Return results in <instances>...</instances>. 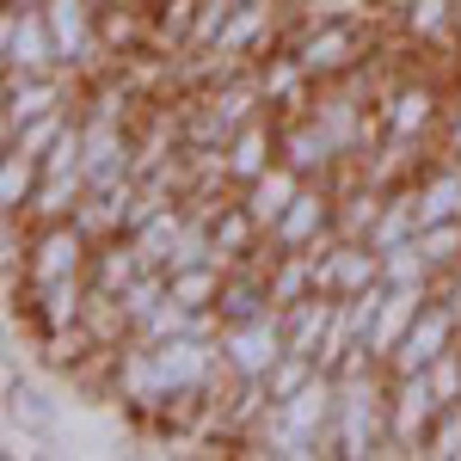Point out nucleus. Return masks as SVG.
Returning <instances> with one entry per match:
<instances>
[{"mask_svg":"<svg viewBox=\"0 0 461 461\" xmlns=\"http://www.w3.org/2000/svg\"><path fill=\"white\" fill-rule=\"evenodd\" d=\"M443 419V400L425 369H388V437L393 456H425L430 430Z\"/></svg>","mask_w":461,"mask_h":461,"instance_id":"f257e3e1","label":"nucleus"},{"mask_svg":"<svg viewBox=\"0 0 461 461\" xmlns=\"http://www.w3.org/2000/svg\"><path fill=\"white\" fill-rule=\"evenodd\" d=\"M215 345H221V363H228V375L265 382V375L277 369V357L289 351V339H284V308H271V314H252V320H228Z\"/></svg>","mask_w":461,"mask_h":461,"instance_id":"f03ea898","label":"nucleus"},{"mask_svg":"<svg viewBox=\"0 0 461 461\" xmlns=\"http://www.w3.org/2000/svg\"><path fill=\"white\" fill-rule=\"evenodd\" d=\"M0 68L6 74L62 68V50H56V32L43 19V6H6L0 13Z\"/></svg>","mask_w":461,"mask_h":461,"instance_id":"7ed1b4c3","label":"nucleus"},{"mask_svg":"<svg viewBox=\"0 0 461 461\" xmlns=\"http://www.w3.org/2000/svg\"><path fill=\"white\" fill-rule=\"evenodd\" d=\"M80 105V80L68 68H50V74H6V105H0V136L25 130L32 117L43 111H62Z\"/></svg>","mask_w":461,"mask_h":461,"instance_id":"20e7f679","label":"nucleus"},{"mask_svg":"<svg viewBox=\"0 0 461 461\" xmlns=\"http://www.w3.org/2000/svg\"><path fill=\"white\" fill-rule=\"evenodd\" d=\"M332 185L326 178H308L302 191H295V203L284 210V221L265 234V247L271 252H308V247H320L326 234H332Z\"/></svg>","mask_w":461,"mask_h":461,"instance_id":"39448f33","label":"nucleus"},{"mask_svg":"<svg viewBox=\"0 0 461 461\" xmlns=\"http://www.w3.org/2000/svg\"><path fill=\"white\" fill-rule=\"evenodd\" d=\"M461 345V308L449 302V295H430L425 314H419V326L406 332V345L393 351L388 369H430L443 351H456Z\"/></svg>","mask_w":461,"mask_h":461,"instance_id":"423d86ee","label":"nucleus"},{"mask_svg":"<svg viewBox=\"0 0 461 461\" xmlns=\"http://www.w3.org/2000/svg\"><path fill=\"white\" fill-rule=\"evenodd\" d=\"M430 295H437V289H382V302H375V314H369V357H375V363H393V351H400L406 332L419 326Z\"/></svg>","mask_w":461,"mask_h":461,"instance_id":"0eeeda50","label":"nucleus"},{"mask_svg":"<svg viewBox=\"0 0 461 461\" xmlns=\"http://www.w3.org/2000/svg\"><path fill=\"white\" fill-rule=\"evenodd\" d=\"M277 160V111H258L247 130L234 136V142L221 148V167H228V185L240 191V185H252V178L265 173Z\"/></svg>","mask_w":461,"mask_h":461,"instance_id":"6e6552de","label":"nucleus"},{"mask_svg":"<svg viewBox=\"0 0 461 461\" xmlns=\"http://www.w3.org/2000/svg\"><path fill=\"white\" fill-rule=\"evenodd\" d=\"M302 185H308V178L295 173L289 160H271V167H265V173L252 178V185H240V203H247V210H252V221H258V228L271 234V228L284 221V210L295 203V191H302Z\"/></svg>","mask_w":461,"mask_h":461,"instance_id":"1a4fd4ad","label":"nucleus"},{"mask_svg":"<svg viewBox=\"0 0 461 461\" xmlns=\"http://www.w3.org/2000/svg\"><path fill=\"white\" fill-rule=\"evenodd\" d=\"M86 197V167L80 160H43V178H37V197L32 210H25V221H62V215H74V203Z\"/></svg>","mask_w":461,"mask_h":461,"instance_id":"9d476101","label":"nucleus"},{"mask_svg":"<svg viewBox=\"0 0 461 461\" xmlns=\"http://www.w3.org/2000/svg\"><path fill=\"white\" fill-rule=\"evenodd\" d=\"M142 271H148V258L136 252V240H130V234H111V240L93 247V271H86V284L99 289V295H123Z\"/></svg>","mask_w":461,"mask_h":461,"instance_id":"9b49d317","label":"nucleus"},{"mask_svg":"<svg viewBox=\"0 0 461 461\" xmlns=\"http://www.w3.org/2000/svg\"><path fill=\"white\" fill-rule=\"evenodd\" d=\"M185 221H191V210H185V203H167V210H154L142 228L130 234L136 252H142L154 271H167V265H173V247H178V234H185Z\"/></svg>","mask_w":461,"mask_h":461,"instance_id":"f8f14e48","label":"nucleus"},{"mask_svg":"<svg viewBox=\"0 0 461 461\" xmlns=\"http://www.w3.org/2000/svg\"><path fill=\"white\" fill-rule=\"evenodd\" d=\"M37 178H43V160L19 154V148H6V154H0V215H25V210H32Z\"/></svg>","mask_w":461,"mask_h":461,"instance_id":"ddd939ff","label":"nucleus"},{"mask_svg":"<svg viewBox=\"0 0 461 461\" xmlns=\"http://www.w3.org/2000/svg\"><path fill=\"white\" fill-rule=\"evenodd\" d=\"M80 117V105H62V111H43V117H32L25 130H13V136H0L6 148H19V154H32V160H43L50 148L68 136V123Z\"/></svg>","mask_w":461,"mask_h":461,"instance_id":"4468645a","label":"nucleus"},{"mask_svg":"<svg viewBox=\"0 0 461 461\" xmlns=\"http://www.w3.org/2000/svg\"><path fill=\"white\" fill-rule=\"evenodd\" d=\"M419 247L437 265V277H449L461 265V221H430V228H419Z\"/></svg>","mask_w":461,"mask_h":461,"instance_id":"2eb2a0df","label":"nucleus"},{"mask_svg":"<svg viewBox=\"0 0 461 461\" xmlns=\"http://www.w3.org/2000/svg\"><path fill=\"white\" fill-rule=\"evenodd\" d=\"M425 375H430V388H437V400H443V406H456V400H461V345H456V351H443Z\"/></svg>","mask_w":461,"mask_h":461,"instance_id":"dca6fc26","label":"nucleus"},{"mask_svg":"<svg viewBox=\"0 0 461 461\" xmlns=\"http://www.w3.org/2000/svg\"><path fill=\"white\" fill-rule=\"evenodd\" d=\"M6 6H43V0H6Z\"/></svg>","mask_w":461,"mask_h":461,"instance_id":"f3484780","label":"nucleus"}]
</instances>
